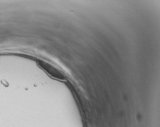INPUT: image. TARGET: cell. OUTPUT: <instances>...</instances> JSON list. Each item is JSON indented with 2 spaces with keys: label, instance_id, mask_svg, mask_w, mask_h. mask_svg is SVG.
Masks as SVG:
<instances>
[{
  "label": "cell",
  "instance_id": "6da1fadb",
  "mask_svg": "<svg viewBox=\"0 0 160 127\" xmlns=\"http://www.w3.org/2000/svg\"><path fill=\"white\" fill-rule=\"evenodd\" d=\"M38 64L49 75L53 78L60 80H64L65 79V76L62 73V72L58 70L56 68L50 64L44 61H40L38 62Z\"/></svg>",
  "mask_w": 160,
  "mask_h": 127
}]
</instances>
